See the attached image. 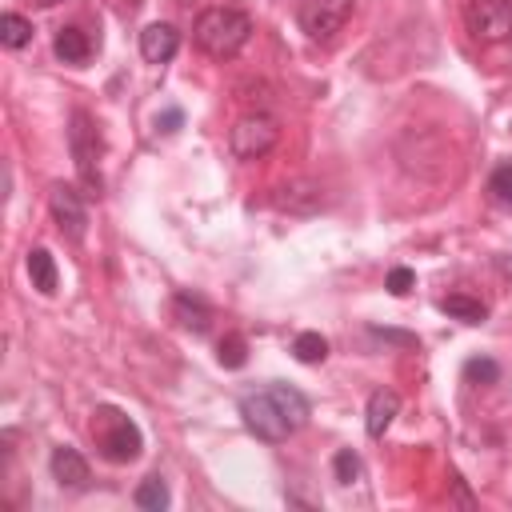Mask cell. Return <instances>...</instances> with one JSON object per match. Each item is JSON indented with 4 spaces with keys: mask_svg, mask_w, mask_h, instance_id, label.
Instances as JSON below:
<instances>
[{
    "mask_svg": "<svg viewBox=\"0 0 512 512\" xmlns=\"http://www.w3.org/2000/svg\"><path fill=\"white\" fill-rule=\"evenodd\" d=\"M412 284H416V272H412V268H392L384 288H388L392 296H408V292H412Z\"/></svg>",
    "mask_w": 512,
    "mask_h": 512,
    "instance_id": "cb8c5ba5",
    "label": "cell"
},
{
    "mask_svg": "<svg viewBox=\"0 0 512 512\" xmlns=\"http://www.w3.org/2000/svg\"><path fill=\"white\" fill-rule=\"evenodd\" d=\"M176 124H180V112L176 108L164 112V116H156V128H164V132H176Z\"/></svg>",
    "mask_w": 512,
    "mask_h": 512,
    "instance_id": "484cf974",
    "label": "cell"
},
{
    "mask_svg": "<svg viewBox=\"0 0 512 512\" xmlns=\"http://www.w3.org/2000/svg\"><path fill=\"white\" fill-rule=\"evenodd\" d=\"M216 356H220L224 368H244V360H248V344H244V336H224L220 348H216Z\"/></svg>",
    "mask_w": 512,
    "mask_h": 512,
    "instance_id": "44dd1931",
    "label": "cell"
},
{
    "mask_svg": "<svg viewBox=\"0 0 512 512\" xmlns=\"http://www.w3.org/2000/svg\"><path fill=\"white\" fill-rule=\"evenodd\" d=\"M464 376L476 380V384H496V380H500V364L488 360V356H472V360L464 364Z\"/></svg>",
    "mask_w": 512,
    "mask_h": 512,
    "instance_id": "7402d4cb",
    "label": "cell"
},
{
    "mask_svg": "<svg viewBox=\"0 0 512 512\" xmlns=\"http://www.w3.org/2000/svg\"><path fill=\"white\" fill-rule=\"evenodd\" d=\"M440 312H448L452 320H464V324H484V320H488V308H484L480 300L464 296V292L444 296V300H440Z\"/></svg>",
    "mask_w": 512,
    "mask_h": 512,
    "instance_id": "2e32d148",
    "label": "cell"
},
{
    "mask_svg": "<svg viewBox=\"0 0 512 512\" xmlns=\"http://www.w3.org/2000/svg\"><path fill=\"white\" fill-rule=\"evenodd\" d=\"M0 40H4V48H24L32 40V24L16 12H4L0 16Z\"/></svg>",
    "mask_w": 512,
    "mask_h": 512,
    "instance_id": "ac0fdd59",
    "label": "cell"
},
{
    "mask_svg": "<svg viewBox=\"0 0 512 512\" xmlns=\"http://www.w3.org/2000/svg\"><path fill=\"white\" fill-rule=\"evenodd\" d=\"M52 52H56L64 64H84V60L92 56V44H88L84 28L68 24V28H60V32H56V40H52Z\"/></svg>",
    "mask_w": 512,
    "mask_h": 512,
    "instance_id": "4fadbf2b",
    "label": "cell"
},
{
    "mask_svg": "<svg viewBox=\"0 0 512 512\" xmlns=\"http://www.w3.org/2000/svg\"><path fill=\"white\" fill-rule=\"evenodd\" d=\"M48 468H52V476H56L64 488H84V484H88V460H84L76 448H68V444L52 448Z\"/></svg>",
    "mask_w": 512,
    "mask_h": 512,
    "instance_id": "7c38bea8",
    "label": "cell"
},
{
    "mask_svg": "<svg viewBox=\"0 0 512 512\" xmlns=\"http://www.w3.org/2000/svg\"><path fill=\"white\" fill-rule=\"evenodd\" d=\"M272 204L288 216H312L324 208V188L308 176H296V180H284L276 192H272Z\"/></svg>",
    "mask_w": 512,
    "mask_h": 512,
    "instance_id": "9c48e42d",
    "label": "cell"
},
{
    "mask_svg": "<svg viewBox=\"0 0 512 512\" xmlns=\"http://www.w3.org/2000/svg\"><path fill=\"white\" fill-rule=\"evenodd\" d=\"M372 336H384V340H396V344H404V348H412V344H416V336H408V332H388V328H372Z\"/></svg>",
    "mask_w": 512,
    "mask_h": 512,
    "instance_id": "d4e9b609",
    "label": "cell"
},
{
    "mask_svg": "<svg viewBox=\"0 0 512 512\" xmlns=\"http://www.w3.org/2000/svg\"><path fill=\"white\" fill-rule=\"evenodd\" d=\"M396 412H400V396H396L392 388H376V392L368 396V412H364V428H368V436L380 440V436L388 432V424H392Z\"/></svg>",
    "mask_w": 512,
    "mask_h": 512,
    "instance_id": "8fae6325",
    "label": "cell"
},
{
    "mask_svg": "<svg viewBox=\"0 0 512 512\" xmlns=\"http://www.w3.org/2000/svg\"><path fill=\"white\" fill-rule=\"evenodd\" d=\"M192 36H196V48L208 52L212 60H232L248 44L252 20L240 8H208V12H200Z\"/></svg>",
    "mask_w": 512,
    "mask_h": 512,
    "instance_id": "7a4b0ae2",
    "label": "cell"
},
{
    "mask_svg": "<svg viewBox=\"0 0 512 512\" xmlns=\"http://www.w3.org/2000/svg\"><path fill=\"white\" fill-rule=\"evenodd\" d=\"M464 28L480 44H504L512 36V0H468Z\"/></svg>",
    "mask_w": 512,
    "mask_h": 512,
    "instance_id": "8992f818",
    "label": "cell"
},
{
    "mask_svg": "<svg viewBox=\"0 0 512 512\" xmlns=\"http://www.w3.org/2000/svg\"><path fill=\"white\" fill-rule=\"evenodd\" d=\"M488 192H492L500 204H512V160H508V164H500V168L492 172V180H488Z\"/></svg>",
    "mask_w": 512,
    "mask_h": 512,
    "instance_id": "603a6c76",
    "label": "cell"
},
{
    "mask_svg": "<svg viewBox=\"0 0 512 512\" xmlns=\"http://www.w3.org/2000/svg\"><path fill=\"white\" fill-rule=\"evenodd\" d=\"M276 140H280V124L268 112H248L228 132V148H232L236 160H260L276 148Z\"/></svg>",
    "mask_w": 512,
    "mask_h": 512,
    "instance_id": "277c9868",
    "label": "cell"
},
{
    "mask_svg": "<svg viewBox=\"0 0 512 512\" xmlns=\"http://www.w3.org/2000/svg\"><path fill=\"white\" fill-rule=\"evenodd\" d=\"M332 472H336V480H340V484H352V480H360L364 464H360V456H356L352 448H340V452L332 456Z\"/></svg>",
    "mask_w": 512,
    "mask_h": 512,
    "instance_id": "ffe728a7",
    "label": "cell"
},
{
    "mask_svg": "<svg viewBox=\"0 0 512 512\" xmlns=\"http://www.w3.org/2000/svg\"><path fill=\"white\" fill-rule=\"evenodd\" d=\"M172 308H176V320L184 324V328H192V332H208V320H212V308L196 296V292H176V300H172Z\"/></svg>",
    "mask_w": 512,
    "mask_h": 512,
    "instance_id": "5bb4252c",
    "label": "cell"
},
{
    "mask_svg": "<svg viewBox=\"0 0 512 512\" xmlns=\"http://www.w3.org/2000/svg\"><path fill=\"white\" fill-rule=\"evenodd\" d=\"M292 356H296L300 364H320V360L328 356V340H324L320 332H300V336L292 340Z\"/></svg>",
    "mask_w": 512,
    "mask_h": 512,
    "instance_id": "e0dca14e",
    "label": "cell"
},
{
    "mask_svg": "<svg viewBox=\"0 0 512 512\" xmlns=\"http://www.w3.org/2000/svg\"><path fill=\"white\" fill-rule=\"evenodd\" d=\"M240 420L256 440L280 444L308 424V400L288 384H268L260 392L240 396Z\"/></svg>",
    "mask_w": 512,
    "mask_h": 512,
    "instance_id": "6da1fadb",
    "label": "cell"
},
{
    "mask_svg": "<svg viewBox=\"0 0 512 512\" xmlns=\"http://www.w3.org/2000/svg\"><path fill=\"white\" fill-rule=\"evenodd\" d=\"M48 208H52L56 228H60L68 240H84V232H88V208H84V196H80L72 184H56V188L48 192Z\"/></svg>",
    "mask_w": 512,
    "mask_h": 512,
    "instance_id": "ba28073f",
    "label": "cell"
},
{
    "mask_svg": "<svg viewBox=\"0 0 512 512\" xmlns=\"http://www.w3.org/2000/svg\"><path fill=\"white\" fill-rule=\"evenodd\" d=\"M136 508H148V512L168 508V488H164V480H160V476L140 480V488H136Z\"/></svg>",
    "mask_w": 512,
    "mask_h": 512,
    "instance_id": "d6986e66",
    "label": "cell"
},
{
    "mask_svg": "<svg viewBox=\"0 0 512 512\" xmlns=\"http://www.w3.org/2000/svg\"><path fill=\"white\" fill-rule=\"evenodd\" d=\"M500 272L512 280V252H508V256H500Z\"/></svg>",
    "mask_w": 512,
    "mask_h": 512,
    "instance_id": "4316f807",
    "label": "cell"
},
{
    "mask_svg": "<svg viewBox=\"0 0 512 512\" xmlns=\"http://www.w3.org/2000/svg\"><path fill=\"white\" fill-rule=\"evenodd\" d=\"M356 0H304L300 4V28L308 40H332L348 16H352Z\"/></svg>",
    "mask_w": 512,
    "mask_h": 512,
    "instance_id": "52a82bcc",
    "label": "cell"
},
{
    "mask_svg": "<svg viewBox=\"0 0 512 512\" xmlns=\"http://www.w3.org/2000/svg\"><path fill=\"white\" fill-rule=\"evenodd\" d=\"M68 148L76 160V176L88 188V196H100V136L92 128L88 112H72V128H68Z\"/></svg>",
    "mask_w": 512,
    "mask_h": 512,
    "instance_id": "5b68a950",
    "label": "cell"
},
{
    "mask_svg": "<svg viewBox=\"0 0 512 512\" xmlns=\"http://www.w3.org/2000/svg\"><path fill=\"white\" fill-rule=\"evenodd\" d=\"M28 276H32V288H40L44 296L56 292V260L48 248H32L28 252Z\"/></svg>",
    "mask_w": 512,
    "mask_h": 512,
    "instance_id": "9a60e30c",
    "label": "cell"
},
{
    "mask_svg": "<svg viewBox=\"0 0 512 512\" xmlns=\"http://www.w3.org/2000/svg\"><path fill=\"white\" fill-rule=\"evenodd\" d=\"M92 432H96V440H100V452H104L112 464H128V460H136L140 448H144L140 428H136L120 408H100L96 420H92Z\"/></svg>",
    "mask_w": 512,
    "mask_h": 512,
    "instance_id": "3957f363",
    "label": "cell"
},
{
    "mask_svg": "<svg viewBox=\"0 0 512 512\" xmlns=\"http://www.w3.org/2000/svg\"><path fill=\"white\" fill-rule=\"evenodd\" d=\"M40 4H48V8H52V4H60V0H40Z\"/></svg>",
    "mask_w": 512,
    "mask_h": 512,
    "instance_id": "83f0119b",
    "label": "cell"
},
{
    "mask_svg": "<svg viewBox=\"0 0 512 512\" xmlns=\"http://www.w3.org/2000/svg\"><path fill=\"white\" fill-rule=\"evenodd\" d=\"M176 48H180V32L172 24H148L140 32V56L148 64H168L176 56Z\"/></svg>",
    "mask_w": 512,
    "mask_h": 512,
    "instance_id": "30bf717a",
    "label": "cell"
}]
</instances>
